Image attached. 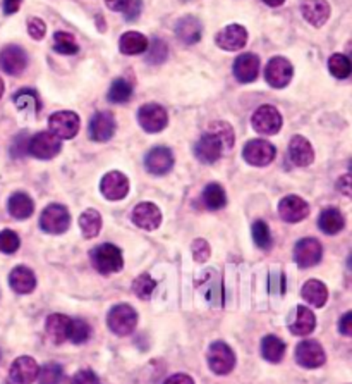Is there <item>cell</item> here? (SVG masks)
<instances>
[{"mask_svg": "<svg viewBox=\"0 0 352 384\" xmlns=\"http://www.w3.org/2000/svg\"><path fill=\"white\" fill-rule=\"evenodd\" d=\"M62 143L59 136H55L52 131H41L30 138V147H28V154L33 157L41 158V161H50L55 155L61 152Z\"/></svg>", "mask_w": 352, "mask_h": 384, "instance_id": "5", "label": "cell"}, {"mask_svg": "<svg viewBox=\"0 0 352 384\" xmlns=\"http://www.w3.org/2000/svg\"><path fill=\"white\" fill-rule=\"evenodd\" d=\"M289 157L299 167H306L315 161V150L304 136H294L289 143Z\"/></svg>", "mask_w": 352, "mask_h": 384, "instance_id": "25", "label": "cell"}, {"mask_svg": "<svg viewBox=\"0 0 352 384\" xmlns=\"http://www.w3.org/2000/svg\"><path fill=\"white\" fill-rule=\"evenodd\" d=\"M107 324L112 329V333H115L117 336H128L133 331L136 329L138 324V313L136 310L128 304L115 305L110 309L107 317Z\"/></svg>", "mask_w": 352, "mask_h": 384, "instance_id": "2", "label": "cell"}, {"mask_svg": "<svg viewBox=\"0 0 352 384\" xmlns=\"http://www.w3.org/2000/svg\"><path fill=\"white\" fill-rule=\"evenodd\" d=\"M262 355L265 360L272 364H279L285 355V343L277 336H265L262 341Z\"/></svg>", "mask_w": 352, "mask_h": 384, "instance_id": "34", "label": "cell"}, {"mask_svg": "<svg viewBox=\"0 0 352 384\" xmlns=\"http://www.w3.org/2000/svg\"><path fill=\"white\" fill-rule=\"evenodd\" d=\"M294 76V68L285 57H273L265 68L266 83L273 88H285Z\"/></svg>", "mask_w": 352, "mask_h": 384, "instance_id": "14", "label": "cell"}, {"mask_svg": "<svg viewBox=\"0 0 352 384\" xmlns=\"http://www.w3.org/2000/svg\"><path fill=\"white\" fill-rule=\"evenodd\" d=\"M28 68V54L19 45H7L0 52V69L10 76H17Z\"/></svg>", "mask_w": 352, "mask_h": 384, "instance_id": "13", "label": "cell"}, {"mask_svg": "<svg viewBox=\"0 0 352 384\" xmlns=\"http://www.w3.org/2000/svg\"><path fill=\"white\" fill-rule=\"evenodd\" d=\"M322 243L315 238L301 239L294 248V260L301 269H308V267L316 266L322 260Z\"/></svg>", "mask_w": 352, "mask_h": 384, "instance_id": "12", "label": "cell"}, {"mask_svg": "<svg viewBox=\"0 0 352 384\" xmlns=\"http://www.w3.org/2000/svg\"><path fill=\"white\" fill-rule=\"evenodd\" d=\"M133 97V84L124 77H119L112 83L110 90H108V100L112 104H126L131 100Z\"/></svg>", "mask_w": 352, "mask_h": 384, "instance_id": "37", "label": "cell"}, {"mask_svg": "<svg viewBox=\"0 0 352 384\" xmlns=\"http://www.w3.org/2000/svg\"><path fill=\"white\" fill-rule=\"evenodd\" d=\"M21 3H23V0H3V12L6 14H14L19 10Z\"/></svg>", "mask_w": 352, "mask_h": 384, "instance_id": "54", "label": "cell"}, {"mask_svg": "<svg viewBox=\"0 0 352 384\" xmlns=\"http://www.w3.org/2000/svg\"><path fill=\"white\" fill-rule=\"evenodd\" d=\"M295 360L304 369H318L325 364L326 355L318 341L306 340L295 348Z\"/></svg>", "mask_w": 352, "mask_h": 384, "instance_id": "9", "label": "cell"}, {"mask_svg": "<svg viewBox=\"0 0 352 384\" xmlns=\"http://www.w3.org/2000/svg\"><path fill=\"white\" fill-rule=\"evenodd\" d=\"M0 358H2V354H0Z\"/></svg>", "mask_w": 352, "mask_h": 384, "instance_id": "62", "label": "cell"}, {"mask_svg": "<svg viewBox=\"0 0 352 384\" xmlns=\"http://www.w3.org/2000/svg\"><path fill=\"white\" fill-rule=\"evenodd\" d=\"M302 298L308 302L313 307H323L329 300V290H326L325 284L318 280H309L306 281V284L301 290Z\"/></svg>", "mask_w": 352, "mask_h": 384, "instance_id": "30", "label": "cell"}, {"mask_svg": "<svg viewBox=\"0 0 352 384\" xmlns=\"http://www.w3.org/2000/svg\"><path fill=\"white\" fill-rule=\"evenodd\" d=\"M193 257H195L196 262H206V260L210 259V245L208 241H205V239H195L193 241Z\"/></svg>", "mask_w": 352, "mask_h": 384, "instance_id": "47", "label": "cell"}, {"mask_svg": "<svg viewBox=\"0 0 352 384\" xmlns=\"http://www.w3.org/2000/svg\"><path fill=\"white\" fill-rule=\"evenodd\" d=\"M222 152H224V143L211 131L205 133L195 147L196 158L199 162H203V164H213V162H217L222 157Z\"/></svg>", "mask_w": 352, "mask_h": 384, "instance_id": "16", "label": "cell"}, {"mask_svg": "<svg viewBox=\"0 0 352 384\" xmlns=\"http://www.w3.org/2000/svg\"><path fill=\"white\" fill-rule=\"evenodd\" d=\"M70 384H98V378L93 371L84 369V371H79L76 376H74Z\"/></svg>", "mask_w": 352, "mask_h": 384, "instance_id": "50", "label": "cell"}, {"mask_svg": "<svg viewBox=\"0 0 352 384\" xmlns=\"http://www.w3.org/2000/svg\"><path fill=\"white\" fill-rule=\"evenodd\" d=\"M117 122L112 112H97L90 121V136L95 142H108L114 136Z\"/></svg>", "mask_w": 352, "mask_h": 384, "instance_id": "19", "label": "cell"}, {"mask_svg": "<svg viewBox=\"0 0 352 384\" xmlns=\"http://www.w3.org/2000/svg\"><path fill=\"white\" fill-rule=\"evenodd\" d=\"M133 0H105L108 9L115 10V12H126L129 6H131Z\"/></svg>", "mask_w": 352, "mask_h": 384, "instance_id": "53", "label": "cell"}, {"mask_svg": "<svg viewBox=\"0 0 352 384\" xmlns=\"http://www.w3.org/2000/svg\"><path fill=\"white\" fill-rule=\"evenodd\" d=\"M318 226L325 235H337V232L342 231L344 226H346V219H344L342 212L339 209L329 207V209H325L320 214Z\"/></svg>", "mask_w": 352, "mask_h": 384, "instance_id": "31", "label": "cell"}, {"mask_svg": "<svg viewBox=\"0 0 352 384\" xmlns=\"http://www.w3.org/2000/svg\"><path fill=\"white\" fill-rule=\"evenodd\" d=\"M304 19L315 28L323 26L330 17V6L326 0H306L301 6Z\"/></svg>", "mask_w": 352, "mask_h": 384, "instance_id": "24", "label": "cell"}, {"mask_svg": "<svg viewBox=\"0 0 352 384\" xmlns=\"http://www.w3.org/2000/svg\"><path fill=\"white\" fill-rule=\"evenodd\" d=\"M210 131L215 133V135L222 140V143H224V149H232V147H234V142H235L234 129H232L231 125H227V122H224V121L211 122Z\"/></svg>", "mask_w": 352, "mask_h": 384, "instance_id": "45", "label": "cell"}, {"mask_svg": "<svg viewBox=\"0 0 352 384\" xmlns=\"http://www.w3.org/2000/svg\"><path fill=\"white\" fill-rule=\"evenodd\" d=\"M175 35H177V38L182 44L195 45L202 40L203 26L198 17L184 16L177 21V24H175Z\"/></svg>", "mask_w": 352, "mask_h": 384, "instance_id": "23", "label": "cell"}, {"mask_svg": "<svg viewBox=\"0 0 352 384\" xmlns=\"http://www.w3.org/2000/svg\"><path fill=\"white\" fill-rule=\"evenodd\" d=\"M277 150L266 140H251L246 143L244 150H242V157L248 164L256 165V167H265V165L272 164L275 158Z\"/></svg>", "mask_w": 352, "mask_h": 384, "instance_id": "7", "label": "cell"}, {"mask_svg": "<svg viewBox=\"0 0 352 384\" xmlns=\"http://www.w3.org/2000/svg\"><path fill=\"white\" fill-rule=\"evenodd\" d=\"M215 42H217L218 47L227 52L241 51L248 44V31L241 24H228L224 30L218 31Z\"/></svg>", "mask_w": 352, "mask_h": 384, "instance_id": "15", "label": "cell"}, {"mask_svg": "<svg viewBox=\"0 0 352 384\" xmlns=\"http://www.w3.org/2000/svg\"><path fill=\"white\" fill-rule=\"evenodd\" d=\"M28 147H30V138H28L26 133H23V135L16 136V140H14L12 147H10V154L14 155V157H23V155L28 154Z\"/></svg>", "mask_w": 352, "mask_h": 384, "instance_id": "49", "label": "cell"}, {"mask_svg": "<svg viewBox=\"0 0 352 384\" xmlns=\"http://www.w3.org/2000/svg\"><path fill=\"white\" fill-rule=\"evenodd\" d=\"M155 288H157V283H155L153 277L148 276V274H141V276L136 277L135 283H133V291L138 295L141 300H148V298L151 297V293L155 291Z\"/></svg>", "mask_w": 352, "mask_h": 384, "instance_id": "44", "label": "cell"}, {"mask_svg": "<svg viewBox=\"0 0 352 384\" xmlns=\"http://www.w3.org/2000/svg\"><path fill=\"white\" fill-rule=\"evenodd\" d=\"M251 125L262 135H277L282 128V116L273 105H262L253 114Z\"/></svg>", "mask_w": 352, "mask_h": 384, "instance_id": "8", "label": "cell"}, {"mask_svg": "<svg viewBox=\"0 0 352 384\" xmlns=\"http://www.w3.org/2000/svg\"><path fill=\"white\" fill-rule=\"evenodd\" d=\"M316 327V317L313 313V310H309L304 305H299L295 309V319L291 324V331L297 336H308L315 331Z\"/></svg>", "mask_w": 352, "mask_h": 384, "instance_id": "29", "label": "cell"}, {"mask_svg": "<svg viewBox=\"0 0 352 384\" xmlns=\"http://www.w3.org/2000/svg\"><path fill=\"white\" fill-rule=\"evenodd\" d=\"M91 336V327L86 320L83 319H70V329H69V340L72 343L81 345L86 343Z\"/></svg>", "mask_w": 352, "mask_h": 384, "instance_id": "40", "label": "cell"}, {"mask_svg": "<svg viewBox=\"0 0 352 384\" xmlns=\"http://www.w3.org/2000/svg\"><path fill=\"white\" fill-rule=\"evenodd\" d=\"M14 104L19 111H30V112H40V98L38 93L31 88H24L14 95Z\"/></svg>", "mask_w": 352, "mask_h": 384, "instance_id": "36", "label": "cell"}, {"mask_svg": "<svg viewBox=\"0 0 352 384\" xmlns=\"http://www.w3.org/2000/svg\"><path fill=\"white\" fill-rule=\"evenodd\" d=\"M139 7H141L139 0H133L131 6H129L128 9H126V17H128L129 21L136 19V17H138V14H139Z\"/></svg>", "mask_w": 352, "mask_h": 384, "instance_id": "56", "label": "cell"}, {"mask_svg": "<svg viewBox=\"0 0 352 384\" xmlns=\"http://www.w3.org/2000/svg\"><path fill=\"white\" fill-rule=\"evenodd\" d=\"M21 239L19 236L10 230L0 231V252L3 253H14L19 250Z\"/></svg>", "mask_w": 352, "mask_h": 384, "instance_id": "46", "label": "cell"}, {"mask_svg": "<svg viewBox=\"0 0 352 384\" xmlns=\"http://www.w3.org/2000/svg\"><path fill=\"white\" fill-rule=\"evenodd\" d=\"M47 334L52 338V341L57 345L64 343L66 340H69V329H70V319L68 316L62 313H52L47 317Z\"/></svg>", "mask_w": 352, "mask_h": 384, "instance_id": "27", "label": "cell"}, {"mask_svg": "<svg viewBox=\"0 0 352 384\" xmlns=\"http://www.w3.org/2000/svg\"><path fill=\"white\" fill-rule=\"evenodd\" d=\"M9 284L16 293L28 295L37 288V276H35V273L30 267L17 266L9 274Z\"/></svg>", "mask_w": 352, "mask_h": 384, "instance_id": "26", "label": "cell"}, {"mask_svg": "<svg viewBox=\"0 0 352 384\" xmlns=\"http://www.w3.org/2000/svg\"><path fill=\"white\" fill-rule=\"evenodd\" d=\"M339 331L344 334V336L352 338V310L342 316V319H340L339 322Z\"/></svg>", "mask_w": 352, "mask_h": 384, "instance_id": "52", "label": "cell"}, {"mask_svg": "<svg viewBox=\"0 0 352 384\" xmlns=\"http://www.w3.org/2000/svg\"><path fill=\"white\" fill-rule=\"evenodd\" d=\"M91 262L93 267L100 274H114L119 273L124 266V259H122V252L119 246L112 245V243H104V245L97 246L91 252Z\"/></svg>", "mask_w": 352, "mask_h": 384, "instance_id": "1", "label": "cell"}, {"mask_svg": "<svg viewBox=\"0 0 352 384\" xmlns=\"http://www.w3.org/2000/svg\"><path fill=\"white\" fill-rule=\"evenodd\" d=\"M79 228L83 231L84 238H95L101 230V216L98 210L88 209L81 214L79 217Z\"/></svg>", "mask_w": 352, "mask_h": 384, "instance_id": "35", "label": "cell"}, {"mask_svg": "<svg viewBox=\"0 0 352 384\" xmlns=\"http://www.w3.org/2000/svg\"><path fill=\"white\" fill-rule=\"evenodd\" d=\"M70 224V214L61 203H52L41 212L40 228L50 235H62L68 231Z\"/></svg>", "mask_w": 352, "mask_h": 384, "instance_id": "3", "label": "cell"}, {"mask_svg": "<svg viewBox=\"0 0 352 384\" xmlns=\"http://www.w3.org/2000/svg\"><path fill=\"white\" fill-rule=\"evenodd\" d=\"M64 379V371L59 364H45L38 372L40 384H61Z\"/></svg>", "mask_w": 352, "mask_h": 384, "instance_id": "41", "label": "cell"}, {"mask_svg": "<svg viewBox=\"0 0 352 384\" xmlns=\"http://www.w3.org/2000/svg\"><path fill=\"white\" fill-rule=\"evenodd\" d=\"M54 48L62 55H74L79 52L76 38L70 33H66V31H57L54 35Z\"/></svg>", "mask_w": 352, "mask_h": 384, "instance_id": "39", "label": "cell"}, {"mask_svg": "<svg viewBox=\"0 0 352 384\" xmlns=\"http://www.w3.org/2000/svg\"><path fill=\"white\" fill-rule=\"evenodd\" d=\"M148 45L150 42L144 35L138 33V31H128L119 40V51L124 55H139L148 51Z\"/></svg>", "mask_w": 352, "mask_h": 384, "instance_id": "28", "label": "cell"}, {"mask_svg": "<svg viewBox=\"0 0 352 384\" xmlns=\"http://www.w3.org/2000/svg\"><path fill=\"white\" fill-rule=\"evenodd\" d=\"M351 169H352V164H351Z\"/></svg>", "mask_w": 352, "mask_h": 384, "instance_id": "63", "label": "cell"}, {"mask_svg": "<svg viewBox=\"0 0 352 384\" xmlns=\"http://www.w3.org/2000/svg\"><path fill=\"white\" fill-rule=\"evenodd\" d=\"M7 384H16V383H12V381H9V383H7Z\"/></svg>", "mask_w": 352, "mask_h": 384, "instance_id": "61", "label": "cell"}, {"mask_svg": "<svg viewBox=\"0 0 352 384\" xmlns=\"http://www.w3.org/2000/svg\"><path fill=\"white\" fill-rule=\"evenodd\" d=\"M3 90H6V86H3V81H2V77H0V98H2Z\"/></svg>", "mask_w": 352, "mask_h": 384, "instance_id": "58", "label": "cell"}, {"mask_svg": "<svg viewBox=\"0 0 352 384\" xmlns=\"http://www.w3.org/2000/svg\"><path fill=\"white\" fill-rule=\"evenodd\" d=\"M38 364L31 357H19L12 362L9 371L10 381L16 384H31L38 379Z\"/></svg>", "mask_w": 352, "mask_h": 384, "instance_id": "20", "label": "cell"}, {"mask_svg": "<svg viewBox=\"0 0 352 384\" xmlns=\"http://www.w3.org/2000/svg\"><path fill=\"white\" fill-rule=\"evenodd\" d=\"M337 190H339L342 195H346V196H349V199H352V174L340 176L339 181H337Z\"/></svg>", "mask_w": 352, "mask_h": 384, "instance_id": "51", "label": "cell"}, {"mask_svg": "<svg viewBox=\"0 0 352 384\" xmlns=\"http://www.w3.org/2000/svg\"><path fill=\"white\" fill-rule=\"evenodd\" d=\"M133 223L141 230L153 231L162 224V212L155 203L143 202L133 210Z\"/></svg>", "mask_w": 352, "mask_h": 384, "instance_id": "21", "label": "cell"}, {"mask_svg": "<svg viewBox=\"0 0 352 384\" xmlns=\"http://www.w3.org/2000/svg\"><path fill=\"white\" fill-rule=\"evenodd\" d=\"M260 75V59L258 55L242 54L235 59L234 62V76L237 77L241 83H253Z\"/></svg>", "mask_w": 352, "mask_h": 384, "instance_id": "22", "label": "cell"}, {"mask_svg": "<svg viewBox=\"0 0 352 384\" xmlns=\"http://www.w3.org/2000/svg\"><path fill=\"white\" fill-rule=\"evenodd\" d=\"M263 2H265L266 6H270V7H280L282 3L285 2V0H263Z\"/></svg>", "mask_w": 352, "mask_h": 384, "instance_id": "57", "label": "cell"}, {"mask_svg": "<svg viewBox=\"0 0 352 384\" xmlns=\"http://www.w3.org/2000/svg\"><path fill=\"white\" fill-rule=\"evenodd\" d=\"M28 33H30V37L35 38V40H41V38L45 37V33H47V24H45L40 17H31V19L28 21Z\"/></svg>", "mask_w": 352, "mask_h": 384, "instance_id": "48", "label": "cell"}, {"mask_svg": "<svg viewBox=\"0 0 352 384\" xmlns=\"http://www.w3.org/2000/svg\"><path fill=\"white\" fill-rule=\"evenodd\" d=\"M100 190H101V195H104L107 200H112V202H117V200L126 199L129 193L128 176L122 174V172L119 171L107 172V174L101 178Z\"/></svg>", "mask_w": 352, "mask_h": 384, "instance_id": "11", "label": "cell"}, {"mask_svg": "<svg viewBox=\"0 0 352 384\" xmlns=\"http://www.w3.org/2000/svg\"><path fill=\"white\" fill-rule=\"evenodd\" d=\"M329 69L333 76L339 80H346L352 75L351 59L346 54H333L329 59Z\"/></svg>", "mask_w": 352, "mask_h": 384, "instance_id": "38", "label": "cell"}, {"mask_svg": "<svg viewBox=\"0 0 352 384\" xmlns=\"http://www.w3.org/2000/svg\"><path fill=\"white\" fill-rule=\"evenodd\" d=\"M279 214L285 223H301L309 216V205L297 195H289L280 200Z\"/></svg>", "mask_w": 352, "mask_h": 384, "instance_id": "18", "label": "cell"}, {"mask_svg": "<svg viewBox=\"0 0 352 384\" xmlns=\"http://www.w3.org/2000/svg\"><path fill=\"white\" fill-rule=\"evenodd\" d=\"M347 57L351 59V64H352V44L349 45V52H347Z\"/></svg>", "mask_w": 352, "mask_h": 384, "instance_id": "59", "label": "cell"}, {"mask_svg": "<svg viewBox=\"0 0 352 384\" xmlns=\"http://www.w3.org/2000/svg\"><path fill=\"white\" fill-rule=\"evenodd\" d=\"M79 116L72 111H61L55 112L48 119V128L54 133L55 136H59L61 140H70L77 135L79 131Z\"/></svg>", "mask_w": 352, "mask_h": 384, "instance_id": "6", "label": "cell"}, {"mask_svg": "<svg viewBox=\"0 0 352 384\" xmlns=\"http://www.w3.org/2000/svg\"><path fill=\"white\" fill-rule=\"evenodd\" d=\"M202 202L208 210L224 209V207L227 205V195H225V190L222 188L218 183H210V185L203 190Z\"/></svg>", "mask_w": 352, "mask_h": 384, "instance_id": "33", "label": "cell"}, {"mask_svg": "<svg viewBox=\"0 0 352 384\" xmlns=\"http://www.w3.org/2000/svg\"><path fill=\"white\" fill-rule=\"evenodd\" d=\"M208 365L211 372L218 376H225L232 372L235 365V355L232 348L224 341H215L210 345L208 350Z\"/></svg>", "mask_w": 352, "mask_h": 384, "instance_id": "4", "label": "cell"}, {"mask_svg": "<svg viewBox=\"0 0 352 384\" xmlns=\"http://www.w3.org/2000/svg\"><path fill=\"white\" fill-rule=\"evenodd\" d=\"M174 154L167 147H155V149H151L146 154V158H144V165H146L148 172L155 176L167 174L174 167Z\"/></svg>", "mask_w": 352, "mask_h": 384, "instance_id": "17", "label": "cell"}, {"mask_svg": "<svg viewBox=\"0 0 352 384\" xmlns=\"http://www.w3.org/2000/svg\"><path fill=\"white\" fill-rule=\"evenodd\" d=\"M167 55H168L167 44H165L164 40H160V38H153V40L150 42V45H148L146 61L150 62V64H162V62H165Z\"/></svg>", "mask_w": 352, "mask_h": 384, "instance_id": "43", "label": "cell"}, {"mask_svg": "<svg viewBox=\"0 0 352 384\" xmlns=\"http://www.w3.org/2000/svg\"><path fill=\"white\" fill-rule=\"evenodd\" d=\"M138 121L141 128L148 133H160L168 122L167 111L158 104H146L139 109Z\"/></svg>", "mask_w": 352, "mask_h": 384, "instance_id": "10", "label": "cell"}, {"mask_svg": "<svg viewBox=\"0 0 352 384\" xmlns=\"http://www.w3.org/2000/svg\"><path fill=\"white\" fill-rule=\"evenodd\" d=\"M253 239L256 246L262 250H268L272 246V232H270L268 224L265 221H256L253 224Z\"/></svg>", "mask_w": 352, "mask_h": 384, "instance_id": "42", "label": "cell"}, {"mask_svg": "<svg viewBox=\"0 0 352 384\" xmlns=\"http://www.w3.org/2000/svg\"><path fill=\"white\" fill-rule=\"evenodd\" d=\"M347 267L352 271V252H351V255H349V260H347Z\"/></svg>", "mask_w": 352, "mask_h": 384, "instance_id": "60", "label": "cell"}, {"mask_svg": "<svg viewBox=\"0 0 352 384\" xmlns=\"http://www.w3.org/2000/svg\"><path fill=\"white\" fill-rule=\"evenodd\" d=\"M165 384H195V381H193V378H189V376L186 374H175L170 376V378L165 381Z\"/></svg>", "mask_w": 352, "mask_h": 384, "instance_id": "55", "label": "cell"}, {"mask_svg": "<svg viewBox=\"0 0 352 384\" xmlns=\"http://www.w3.org/2000/svg\"><path fill=\"white\" fill-rule=\"evenodd\" d=\"M7 207H9L10 216L16 217V219H28L35 210V203L31 196L23 192L14 193L9 199V205Z\"/></svg>", "mask_w": 352, "mask_h": 384, "instance_id": "32", "label": "cell"}]
</instances>
